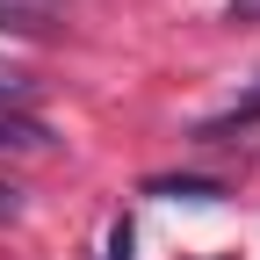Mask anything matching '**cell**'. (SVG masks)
<instances>
[{
  "mask_svg": "<svg viewBox=\"0 0 260 260\" xmlns=\"http://www.w3.org/2000/svg\"><path fill=\"white\" fill-rule=\"evenodd\" d=\"M145 195H174V203H224V181H203V174H188V181H145Z\"/></svg>",
  "mask_w": 260,
  "mask_h": 260,
  "instance_id": "1",
  "label": "cell"
},
{
  "mask_svg": "<svg viewBox=\"0 0 260 260\" xmlns=\"http://www.w3.org/2000/svg\"><path fill=\"white\" fill-rule=\"evenodd\" d=\"M44 145H51L44 123H29V116H0V152H44Z\"/></svg>",
  "mask_w": 260,
  "mask_h": 260,
  "instance_id": "2",
  "label": "cell"
},
{
  "mask_svg": "<svg viewBox=\"0 0 260 260\" xmlns=\"http://www.w3.org/2000/svg\"><path fill=\"white\" fill-rule=\"evenodd\" d=\"M51 8H0V29H44Z\"/></svg>",
  "mask_w": 260,
  "mask_h": 260,
  "instance_id": "3",
  "label": "cell"
},
{
  "mask_svg": "<svg viewBox=\"0 0 260 260\" xmlns=\"http://www.w3.org/2000/svg\"><path fill=\"white\" fill-rule=\"evenodd\" d=\"M29 94H37V80H22V73H8V80H0V109H8V102H29Z\"/></svg>",
  "mask_w": 260,
  "mask_h": 260,
  "instance_id": "4",
  "label": "cell"
},
{
  "mask_svg": "<svg viewBox=\"0 0 260 260\" xmlns=\"http://www.w3.org/2000/svg\"><path fill=\"white\" fill-rule=\"evenodd\" d=\"M22 217V188H8V181H0V224H15Z\"/></svg>",
  "mask_w": 260,
  "mask_h": 260,
  "instance_id": "5",
  "label": "cell"
},
{
  "mask_svg": "<svg viewBox=\"0 0 260 260\" xmlns=\"http://www.w3.org/2000/svg\"><path fill=\"white\" fill-rule=\"evenodd\" d=\"M109 260H130V224H116V232H109Z\"/></svg>",
  "mask_w": 260,
  "mask_h": 260,
  "instance_id": "6",
  "label": "cell"
},
{
  "mask_svg": "<svg viewBox=\"0 0 260 260\" xmlns=\"http://www.w3.org/2000/svg\"><path fill=\"white\" fill-rule=\"evenodd\" d=\"M246 15H260V0H232V22H246Z\"/></svg>",
  "mask_w": 260,
  "mask_h": 260,
  "instance_id": "7",
  "label": "cell"
},
{
  "mask_svg": "<svg viewBox=\"0 0 260 260\" xmlns=\"http://www.w3.org/2000/svg\"><path fill=\"white\" fill-rule=\"evenodd\" d=\"M0 8H58V0H0Z\"/></svg>",
  "mask_w": 260,
  "mask_h": 260,
  "instance_id": "8",
  "label": "cell"
}]
</instances>
